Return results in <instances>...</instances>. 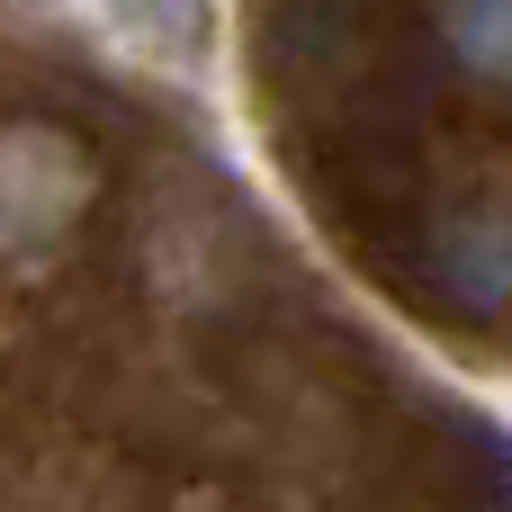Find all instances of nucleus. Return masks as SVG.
<instances>
[{"label": "nucleus", "instance_id": "f257e3e1", "mask_svg": "<svg viewBox=\"0 0 512 512\" xmlns=\"http://www.w3.org/2000/svg\"><path fill=\"white\" fill-rule=\"evenodd\" d=\"M99 198V171L81 153V135L45 126V117H9L0 126V261H36L54 252Z\"/></svg>", "mask_w": 512, "mask_h": 512}, {"label": "nucleus", "instance_id": "f03ea898", "mask_svg": "<svg viewBox=\"0 0 512 512\" xmlns=\"http://www.w3.org/2000/svg\"><path fill=\"white\" fill-rule=\"evenodd\" d=\"M441 36L477 81H512V0H441Z\"/></svg>", "mask_w": 512, "mask_h": 512}, {"label": "nucleus", "instance_id": "7ed1b4c3", "mask_svg": "<svg viewBox=\"0 0 512 512\" xmlns=\"http://www.w3.org/2000/svg\"><path fill=\"white\" fill-rule=\"evenodd\" d=\"M108 18L144 45V54H207V27H216V0H108Z\"/></svg>", "mask_w": 512, "mask_h": 512}]
</instances>
